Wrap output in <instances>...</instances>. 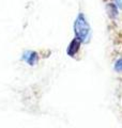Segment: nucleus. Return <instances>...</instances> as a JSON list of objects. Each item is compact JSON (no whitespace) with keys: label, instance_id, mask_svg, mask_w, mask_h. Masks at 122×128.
I'll return each mask as SVG.
<instances>
[{"label":"nucleus","instance_id":"obj_1","mask_svg":"<svg viewBox=\"0 0 122 128\" xmlns=\"http://www.w3.org/2000/svg\"><path fill=\"white\" fill-rule=\"evenodd\" d=\"M75 33L80 41H84L85 38H87L89 34V26L87 20L85 19V16L83 14H79L75 22Z\"/></svg>","mask_w":122,"mask_h":128},{"label":"nucleus","instance_id":"obj_2","mask_svg":"<svg viewBox=\"0 0 122 128\" xmlns=\"http://www.w3.org/2000/svg\"><path fill=\"white\" fill-rule=\"evenodd\" d=\"M116 68H117L118 70L122 72V59H120L119 61L117 62V64H116Z\"/></svg>","mask_w":122,"mask_h":128},{"label":"nucleus","instance_id":"obj_3","mask_svg":"<svg viewBox=\"0 0 122 128\" xmlns=\"http://www.w3.org/2000/svg\"><path fill=\"white\" fill-rule=\"evenodd\" d=\"M117 6H119L120 9H122V0H115Z\"/></svg>","mask_w":122,"mask_h":128}]
</instances>
